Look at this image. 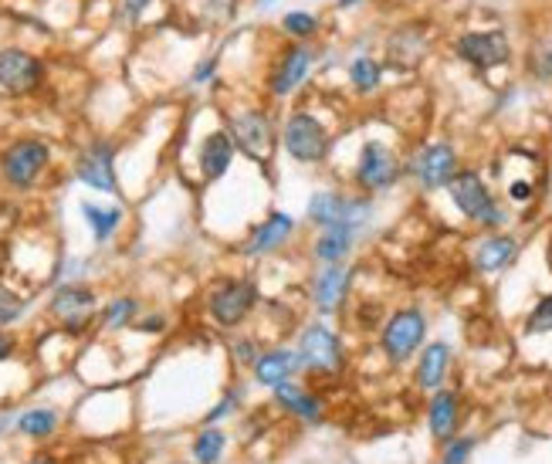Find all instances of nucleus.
<instances>
[{"mask_svg":"<svg viewBox=\"0 0 552 464\" xmlns=\"http://www.w3.org/2000/svg\"><path fill=\"white\" fill-rule=\"evenodd\" d=\"M227 136L234 139L238 153H244L254 163H271L278 143H282V129L275 126L271 112L258 109V105L231 112V116H227Z\"/></svg>","mask_w":552,"mask_h":464,"instance_id":"1","label":"nucleus"},{"mask_svg":"<svg viewBox=\"0 0 552 464\" xmlns=\"http://www.w3.org/2000/svg\"><path fill=\"white\" fill-rule=\"evenodd\" d=\"M282 150L295 163L315 166L332 153V129L309 109H292L282 122Z\"/></svg>","mask_w":552,"mask_h":464,"instance_id":"2","label":"nucleus"},{"mask_svg":"<svg viewBox=\"0 0 552 464\" xmlns=\"http://www.w3.org/2000/svg\"><path fill=\"white\" fill-rule=\"evenodd\" d=\"M448 194H451V204L471 224H481L488 231H502L508 224V210L498 204L492 187H488L478 170H458V177L448 183Z\"/></svg>","mask_w":552,"mask_h":464,"instance_id":"3","label":"nucleus"},{"mask_svg":"<svg viewBox=\"0 0 552 464\" xmlns=\"http://www.w3.org/2000/svg\"><path fill=\"white\" fill-rule=\"evenodd\" d=\"M315 65H319V48H315L312 41H288V45H282V51H278L275 65H271V72H268V82H265L268 95L278 102L299 95L305 89V82H309Z\"/></svg>","mask_w":552,"mask_h":464,"instance_id":"4","label":"nucleus"},{"mask_svg":"<svg viewBox=\"0 0 552 464\" xmlns=\"http://www.w3.org/2000/svg\"><path fill=\"white\" fill-rule=\"evenodd\" d=\"M454 58L464 61L471 72L488 75L495 68L512 65L515 48L505 28H485V31H461L454 38Z\"/></svg>","mask_w":552,"mask_h":464,"instance_id":"5","label":"nucleus"},{"mask_svg":"<svg viewBox=\"0 0 552 464\" xmlns=\"http://www.w3.org/2000/svg\"><path fill=\"white\" fill-rule=\"evenodd\" d=\"M376 214L370 194L363 197H349L339 194V190H319V194L309 197V207H305V217L315 227H356V231H366Z\"/></svg>","mask_w":552,"mask_h":464,"instance_id":"6","label":"nucleus"},{"mask_svg":"<svg viewBox=\"0 0 552 464\" xmlns=\"http://www.w3.org/2000/svg\"><path fill=\"white\" fill-rule=\"evenodd\" d=\"M403 170L417 180L420 190L434 194V190H448V183L458 177L461 156H458V150H454V143H448V139H434V143L417 146L414 156L403 163Z\"/></svg>","mask_w":552,"mask_h":464,"instance_id":"7","label":"nucleus"},{"mask_svg":"<svg viewBox=\"0 0 552 464\" xmlns=\"http://www.w3.org/2000/svg\"><path fill=\"white\" fill-rule=\"evenodd\" d=\"M403 160L383 139H366L356 156V183L363 194H387L403 177Z\"/></svg>","mask_w":552,"mask_h":464,"instance_id":"8","label":"nucleus"},{"mask_svg":"<svg viewBox=\"0 0 552 464\" xmlns=\"http://www.w3.org/2000/svg\"><path fill=\"white\" fill-rule=\"evenodd\" d=\"M51 163V146L45 139H14L4 153H0V173L14 190H28Z\"/></svg>","mask_w":552,"mask_h":464,"instance_id":"9","label":"nucleus"},{"mask_svg":"<svg viewBox=\"0 0 552 464\" xmlns=\"http://www.w3.org/2000/svg\"><path fill=\"white\" fill-rule=\"evenodd\" d=\"M424 339H427V315L410 305V309H397L387 319L380 346H383V353H387V360L400 366L414 353H420Z\"/></svg>","mask_w":552,"mask_h":464,"instance_id":"10","label":"nucleus"},{"mask_svg":"<svg viewBox=\"0 0 552 464\" xmlns=\"http://www.w3.org/2000/svg\"><path fill=\"white\" fill-rule=\"evenodd\" d=\"M41 85H45V61L31 55L28 48H0V92L24 99V95L38 92Z\"/></svg>","mask_w":552,"mask_h":464,"instance_id":"11","label":"nucleus"},{"mask_svg":"<svg viewBox=\"0 0 552 464\" xmlns=\"http://www.w3.org/2000/svg\"><path fill=\"white\" fill-rule=\"evenodd\" d=\"M254 305H258V288H254V282H248V278H227L224 285H217L210 292L207 312L217 326L234 329L254 312Z\"/></svg>","mask_w":552,"mask_h":464,"instance_id":"12","label":"nucleus"},{"mask_svg":"<svg viewBox=\"0 0 552 464\" xmlns=\"http://www.w3.org/2000/svg\"><path fill=\"white\" fill-rule=\"evenodd\" d=\"M427 51H431V34H427L424 24H400L383 41V55H387L383 65L400 75L417 72L427 61Z\"/></svg>","mask_w":552,"mask_h":464,"instance_id":"13","label":"nucleus"},{"mask_svg":"<svg viewBox=\"0 0 552 464\" xmlns=\"http://www.w3.org/2000/svg\"><path fill=\"white\" fill-rule=\"evenodd\" d=\"M75 177L99 194H119L116 180V146L109 139H92L75 160Z\"/></svg>","mask_w":552,"mask_h":464,"instance_id":"14","label":"nucleus"},{"mask_svg":"<svg viewBox=\"0 0 552 464\" xmlns=\"http://www.w3.org/2000/svg\"><path fill=\"white\" fill-rule=\"evenodd\" d=\"M299 356H302L305 370L332 373L343 366V343H339V336L329 326L315 322V326H309L299 336Z\"/></svg>","mask_w":552,"mask_h":464,"instance_id":"15","label":"nucleus"},{"mask_svg":"<svg viewBox=\"0 0 552 464\" xmlns=\"http://www.w3.org/2000/svg\"><path fill=\"white\" fill-rule=\"evenodd\" d=\"M295 221L292 214H285V210H275V214H268L265 221L251 231V238L244 241V255L248 258H265V255H275L278 248H285L288 241L295 238Z\"/></svg>","mask_w":552,"mask_h":464,"instance_id":"16","label":"nucleus"},{"mask_svg":"<svg viewBox=\"0 0 552 464\" xmlns=\"http://www.w3.org/2000/svg\"><path fill=\"white\" fill-rule=\"evenodd\" d=\"M349 282H353V268L346 265H322L312 278V302L322 315H332L346 302Z\"/></svg>","mask_w":552,"mask_h":464,"instance_id":"17","label":"nucleus"},{"mask_svg":"<svg viewBox=\"0 0 552 464\" xmlns=\"http://www.w3.org/2000/svg\"><path fill=\"white\" fill-rule=\"evenodd\" d=\"M92 312H95V292L85 285L68 282L51 295V315L65 322L68 329H82L92 319Z\"/></svg>","mask_w":552,"mask_h":464,"instance_id":"18","label":"nucleus"},{"mask_svg":"<svg viewBox=\"0 0 552 464\" xmlns=\"http://www.w3.org/2000/svg\"><path fill=\"white\" fill-rule=\"evenodd\" d=\"M251 370H254V380H258L261 387L275 390V387H282V383L292 380L299 370H305V366H302L299 349H268V353H261L258 360H254Z\"/></svg>","mask_w":552,"mask_h":464,"instance_id":"19","label":"nucleus"},{"mask_svg":"<svg viewBox=\"0 0 552 464\" xmlns=\"http://www.w3.org/2000/svg\"><path fill=\"white\" fill-rule=\"evenodd\" d=\"M234 153H238V146H234V139L227 136V129L207 133L204 143H200V173H204V180L207 183L221 180L224 173L231 170Z\"/></svg>","mask_w":552,"mask_h":464,"instance_id":"20","label":"nucleus"},{"mask_svg":"<svg viewBox=\"0 0 552 464\" xmlns=\"http://www.w3.org/2000/svg\"><path fill=\"white\" fill-rule=\"evenodd\" d=\"M515 258H519V241H515L512 234L492 231L485 241L478 244L475 268L481 271V275H498V271H505Z\"/></svg>","mask_w":552,"mask_h":464,"instance_id":"21","label":"nucleus"},{"mask_svg":"<svg viewBox=\"0 0 552 464\" xmlns=\"http://www.w3.org/2000/svg\"><path fill=\"white\" fill-rule=\"evenodd\" d=\"M349 89H353L359 99H373L383 89V78H387V65L380 58L370 55V51H359V55L349 61L346 68Z\"/></svg>","mask_w":552,"mask_h":464,"instance_id":"22","label":"nucleus"},{"mask_svg":"<svg viewBox=\"0 0 552 464\" xmlns=\"http://www.w3.org/2000/svg\"><path fill=\"white\" fill-rule=\"evenodd\" d=\"M359 234L363 231H356V227H322V234L312 244L315 261H322V265H343L353 255Z\"/></svg>","mask_w":552,"mask_h":464,"instance_id":"23","label":"nucleus"},{"mask_svg":"<svg viewBox=\"0 0 552 464\" xmlns=\"http://www.w3.org/2000/svg\"><path fill=\"white\" fill-rule=\"evenodd\" d=\"M448 366H451V346L448 343H427L424 353L417 360V387L420 390H441L444 380H448Z\"/></svg>","mask_w":552,"mask_h":464,"instance_id":"24","label":"nucleus"},{"mask_svg":"<svg viewBox=\"0 0 552 464\" xmlns=\"http://www.w3.org/2000/svg\"><path fill=\"white\" fill-rule=\"evenodd\" d=\"M427 427L437 441H451L458 431V393L454 390H434L431 407H427Z\"/></svg>","mask_w":552,"mask_h":464,"instance_id":"25","label":"nucleus"},{"mask_svg":"<svg viewBox=\"0 0 552 464\" xmlns=\"http://www.w3.org/2000/svg\"><path fill=\"white\" fill-rule=\"evenodd\" d=\"M275 400H278V407H285L288 414L309 420V424L322 420V400L315 397V393L305 390V387H299L295 380H288V383H282V387H275Z\"/></svg>","mask_w":552,"mask_h":464,"instance_id":"26","label":"nucleus"},{"mask_svg":"<svg viewBox=\"0 0 552 464\" xmlns=\"http://www.w3.org/2000/svg\"><path fill=\"white\" fill-rule=\"evenodd\" d=\"M282 34L288 41H315L322 31V17L312 14V11H302V7H295V11H285L282 14Z\"/></svg>","mask_w":552,"mask_h":464,"instance_id":"27","label":"nucleus"},{"mask_svg":"<svg viewBox=\"0 0 552 464\" xmlns=\"http://www.w3.org/2000/svg\"><path fill=\"white\" fill-rule=\"evenodd\" d=\"M82 214L89 221L95 241L105 244L112 238V231L122 224V207H95V204H82Z\"/></svg>","mask_w":552,"mask_h":464,"instance_id":"28","label":"nucleus"},{"mask_svg":"<svg viewBox=\"0 0 552 464\" xmlns=\"http://www.w3.org/2000/svg\"><path fill=\"white\" fill-rule=\"evenodd\" d=\"M525 72L532 82L549 85L552 82V38H539L536 45H529L525 51Z\"/></svg>","mask_w":552,"mask_h":464,"instance_id":"29","label":"nucleus"},{"mask_svg":"<svg viewBox=\"0 0 552 464\" xmlns=\"http://www.w3.org/2000/svg\"><path fill=\"white\" fill-rule=\"evenodd\" d=\"M55 427H58V414L55 410H48V407L28 410V414L17 417V431L28 434V437H48Z\"/></svg>","mask_w":552,"mask_h":464,"instance_id":"30","label":"nucleus"},{"mask_svg":"<svg viewBox=\"0 0 552 464\" xmlns=\"http://www.w3.org/2000/svg\"><path fill=\"white\" fill-rule=\"evenodd\" d=\"M525 332L529 336H549L552 332V292L532 305V312L525 315Z\"/></svg>","mask_w":552,"mask_h":464,"instance_id":"31","label":"nucleus"},{"mask_svg":"<svg viewBox=\"0 0 552 464\" xmlns=\"http://www.w3.org/2000/svg\"><path fill=\"white\" fill-rule=\"evenodd\" d=\"M224 434L221 431H214V427H210V431H204L194 441V458L200 461V464H217L221 461V454H224Z\"/></svg>","mask_w":552,"mask_h":464,"instance_id":"32","label":"nucleus"},{"mask_svg":"<svg viewBox=\"0 0 552 464\" xmlns=\"http://www.w3.org/2000/svg\"><path fill=\"white\" fill-rule=\"evenodd\" d=\"M28 312V299L24 295H17L14 288L0 285V329L4 326H14L21 315Z\"/></svg>","mask_w":552,"mask_h":464,"instance_id":"33","label":"nucleus"},{"mask_svg":"<svg viewBox=\"0 0 552 464\" xmlns=\"http://www.w3.org/2000/svg\"><path fill=\"white\" fill-rule=\"evenodd\" d=\"M133 315H136V299H116L105 309L102 315V326L105 329H122V326H129L133 322Z\"/></svg>","mask_w":552,"mask_h":464,"instance_id":"34","label":"nucleus"},{"mask_svg":"<svg viewBox=\"0 0 552 464\" xmlns=\"http://www.w3.org/2000/svg\"><path fill=\"white\" fill-rule=\"evenodd\" d=\"M475 437H451L448 451H444V461L441 464H468L471 451H475Z\"/></svg>","mask_w":552,"mask_h":464,"instance_id":"35","label":"nucleus"},{"mask_svg":"<svg viewBox=\"0 0 552 464\" xmlns=\"http://www.w3.org/2000/svg\"><path fill=\"white\" fill-rule=\"evenodd\" d=\"M217 65H221V55H210V58H204V61H200V65L194 68V75H190V82H194V85H207V82H214Z\"/></svg>","mask_w":552,"mask_h":464,"instance_id":"36","label":"nucleus"},{"mask_svg":"<svg viewBox=\"0 0 552 464\" xmlns=\"http://www.w3.org/2000/svg\"><path fill=\"white\" fill-rule=\"evenodd\" d=\"M532 194H536V190H532V180H512L508 183V200H512V204H529Z\"/></svg>","mask_w":552,"mask_h":464,"instance_id":"37","label":"nucleus"},{"mask_svg":"<svg viewBox=\"0 0 552 464\" xmlns=\"http://www.w3.org/2000/svg\"><path fill=\"white\" fill-rule=\"evenodd\" d=\"M234 356H238V363H244V366H254V360H258V346L251 343V339H238L234 343Z\"/></svg>","mask_w":552,"mask_h":464,"instance_id":"38","label":"nucleus"},{"mask_svg":"<svg viewBox=\"0 0 552 464\" xmlns=\"http://www.w3.org/2000/svg\"><path fill=\"white\" fill-rule=\"evenodd\" d=\"M150 4L153 0H122V17H126V21H139V14H143Z\"/></svg>","mask_w":552,"mask_h":464,"instance_id":"39","label":"nucleus"},{"mask_svg":"<svg viewBox=\"0 0 552 464\" xmlns=\"http://www.w3.org/2000/svg\"><path fill=\"white\" fill-rule=\"evenodd\" d=\"M234 404H238V397H224L221 404H217V407H214V410H210V414H207V420H210V424H214V420L227 417V414H231V410H234Z\"/></svg>","mask_w":552,"mask_h":464,"instance_id":"40","label":"nucleus"},{"mask_svg":"<svg viewBox=\"0 0 552 464\" xmlns=\"http://www.w3.org/2000/svg\"><path fill=\"white\" fill-rule=\"evenodd\" d=\"M139 329H143V332H163V319H160V315H153V319H146Z\"/></svg>","mask_w":552,"mask_h":464,"instance_id":"41","label":"nucleus"},{"mask_svg":"<svg viewBox=\"0 0 552 464\" xmlns=\"http://www.w3.org/2000/svg\"><path fill=\"white\" fill-rule=\"evenodd\" d=\"M11 353H14V339L11 336H0V360H7Z\"/></svg>","mask_w":552,"mask_h":464,"instance_id":"42","label":"nucleus"},{"mask_svg":"<svg viewBox=\"0 0 552 464\" xmlns=\"http://www.w3.org/2000/svg\"><path fill=\"white\" fill-rule=\"evenodd\" d=\"M359 4H363V0H336V11H353Z\"/></svg>","mask_w":552,"mask_h":464,"instance_id":"43","label":"nucleus"},{"mask_svg":"<svg viewBox=\"0 0 552 464\" xmlns=\"http://www.w3.org/2000/svg\"><path fill=\"white\" fill-rule=\"evenodd\" d=\"M7 427H11V417H7V414H0V434H4Z\"/></svg>","mask_w":552,"mask_h":464,"instance_id":"44","label":"nucleus"},{"mask_svg":"<svg viewBox=\"0 0 552 464\" xmlns=\"http://www.w3.org/2000/svg\"><path fill=\"white\" fill-rule=\"evenodd\" d=\"M31 464H55V461H51V458H34Z\"/></svg>","mask_w":552,"mask_h":464,"instance_id":"45","label":"nucleus"},{"mask_svg":"<svg viewBox=\"0 0 552 464\" xmlns=\"http://www.w3.org/2000/svg\"><path fill=\"white\" fill-rule=\"evenodd\" d=\"M275 4H278V0H261L258 7H275Z\"/></svg>","mask_w":552,"mask_h":464,"instance_id":"46","label":"nucleus"},{"mask_svg":"<svg viewBox=\"0 0 552 464\" xmlns=\"http://www.w3.org/2000/svg\"><path fill=\"white\" fill-rule=\"evenodd\" d=\"M254 4H261V0H254Z\"/></svg>","mask_w":552,"mask_h":464,"instance_id":"47","label":"nucleus"}]
</instances>
